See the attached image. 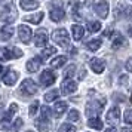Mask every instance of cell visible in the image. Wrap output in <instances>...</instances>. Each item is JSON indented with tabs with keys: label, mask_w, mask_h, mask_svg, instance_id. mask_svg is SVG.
I'll return each mask as SVG.
<instances>
[{
	"label": "cell",
	"mask_w": 132,
	"mask_h": 132,
	"mask_svg": "<svg viewBox=\"0 0 132 132\" xmlns=\"http://www.w3.org/2000/svg\"><path fill=\"white\" fill-rule=\"evenodd\" d=\"M18 34H19V39L22 40L24 43H28L31 40V28L28 25H19L18 27Z\"/></svg>",
	"instance_id": "8"
},
{
	"label": "cell",
	"mask_w": 132,
	"mask_h": 132,
	"mask_svg": "<svg viewBox=\"0 0 132 132\" xmlns=\"http://www.w3.org/2000/svg\"><path fill=\"white\" fill-rule=\"evenodd\" d=\"M58 132H76V128L71 125H68V123H64V125L60 126Z\"/></svg>",
	"instance_id": "29"
},
{
	"label": "cell",
	"mask_w": 132,
	"mask_h": 132,
	"mask_svg": "<svg viewBox=\"0 0 132 132\" xmlns=\"http://www.w3.org/2000/svg\"><path fill=\"white\" fill-rule=\"evenodd\" d=\"M125 9H126V12H128L126 13V16L132 21V7H125Z\"/></svg>",
	"instance_id": "37"
},
{
	"label": "cell",
	"mask_w": 132,
	"mask_h": 132,
	"mask_svg": "<svg viewBox=\"0 0 132 132\" xmlns=\"http://www.w3.org/2000/svg\"><path fill=\"white\" fill-rule=\"evenodd\" d=\"M80 119V114H79L77 110H71L70 113H68V120H71V122H77Z\"/></svg>",
	"instance_id": "30"
},
{
	"label": "cell",
	"mask_w": 132,
	"mask_h": 132,
	"mask_svg": "<svg viewBox=\"0 0 132 132\" xmlns=\"http://www.w3.org/2000/svg\"><path fill=\"white\" fill-rule=\"evenodd\" d=\"M34 42H36V46H39V48L46 46V43H48V33H46L45 30H39L36 33V39H34Z\"/></svg>",
	"instance_id": "11"
},
{
	"label": "cell",
	"mask_w": 132,
	"mask_h": 132,
	"mask_svg": "<svg viewBox=\"0 0 132 132\" xmlns=\"http://www.w3.org/2000/svg\"><path fill=\"white\" fill-rule=\"evenodd\" d=\"M65 62H67V58L61 55V56H56L55 60L51 61V67H52V68H60V67H62Z\"/></svg>",
	"instance_id": "23"
},
{
	"label": "cell",
	"mask_w": 132,
	"mask_h": 132,
	"mask_svg": "<svg viewBox=\"0 0 132 132\" xmlns=\"http://www.w3.org/2000/svg\"><path fill=\"white\" fill-rule=\"evenodd\" d=\"M105 105V100L101 98V101L100 100H96V101H92L90 104H88V107H86V114L88 116H92V114H100L102 111V107Z\"/></svg>",
	"instance_id": "5"
},
{
	"label": "cell",
	"mask_w": 132,
	"mask_h": 132,
	"mask_svg": "<svg viewBox=\"0 0 132 132\" xmlns=\"http://www.w3.org/2000/svg\"><path fill=\"white\" fill-rule=\"evenodd\" d=\"M42 117H45V119H49L51 117V108L48 105L42 107Z\"/></svg>",
	"instance_id": "35"
},
{
	"label": "cell",
	"mask_w": 132,
	"mask_h": 132,
	"mask_svg": "<svg viewBox=\"0 0 132 132\" xmlns=\"http://www.w3.org/2000/svg\"><path fill=\"white\" fill-rule=\"evenodd\" d=\"M74 71H76V65H70V67L65 70V73H64V77H65V79H70L73 74H74Z\"/></svg>",
	"instance_id": "32"
},
{
	"label": "cell",
	"mask_w": 132,
	"mask_h": 132,
	"mask_svg": "<svg viewBox=\"0 0 132 132\" xmlns=\"http://www.w3.org/2000/svg\"><path fill=\"white\" fill-rule=\"evenodd\" d=\"M123 119H125V122L128 125H132V110H126Z\"/></svg>",
	"instance_id": "34"
},
{
	"label": "cell",
	"mask_w": 132,
	"mask_h": 132,
	"mask_svg": "<svg viewBox=\"0 0 132 132\" xmlns=\"http://www.w3.org/2000/svg\"><path fill=\"white\" fill-rule=\"evenodd\" d=\"M2 71H3V68H2V65H0V73H2Z\"/></svg>",
	"instance_id": "44"
},
{
	"label": "cell",
	"mask_w": 132,
	"mask_h": 132,
	"mask_svg": "<svg viewBox=\"0 0 132 132\" xmlns=\"http://www.w3.org/2000/svg\"><path fill=\"white\" fill-rule=\"evenodd\" d=\"M56 52V49L54 48V46H49V48L46 49H43V52H42V56L43 58H49V56H52V55Z\"/></svg>",
	"instance_id": "28"
},
{
	"label": "cell",
	"mask_w": 132,
	"mask_h": 132,
	"mask_svg": "<svg viewBox=\"0 0 132 132\" xmlns=\"http://www.w3.org/2000/svg\"><path fill=\"white\" fill-rule=\"evenodd\" d=\"M22 123H24V122H22V119H16L15 122H13V125L11 126V132H16L19 128L22 126Z\"/></svg>",
	"instance_id": "31"
},
{
	"label": "cell",
	"mask_w": 132,
	"mask_h": 132,
	"mask_svg": "<svg viewBox=\"0 0 132 132\" xmlns=\"http://www.w3.org/2000/svg\"><path fill=\"white\" fill-rule=\"evenodd\" d=\"M105 132H116V129H114V128H108Z\"/></svg>",
	"instance_id": "42"
},
{
	"label": "cell",
	"mask_w": 132,
	"mask_h": 132,
	"mask_svg": "<svg viewBox=\"0 0 132 132\" xmlns=\"http://www.w3.org/2000/svg\"><path fill=\"white\" fill-rule=\"evenodd\" d=\"M52 40H54L55 43H58L60 46H62V48H68V45H70L68 33H67V30H64V28L55 30L54 33H52Z\"/></svg>",
	"instance_id": "2"
},
{
	"label": "cell",
	"mask_w": 132,
	"mask_h": 132,
	"mask_svg": "<svg viewBox=\"0 0 132 132\" xmlns=\"http://www.w3.org/2000/svg\"><path fill=\"white\" fill-rule=\"evenodd\" d=\"M122 132H132V129H129V128H123Z\"/></svg>",
	"instance_id": "41"
},
{
	"label": "cell",
	"mask_w": 132,
	"mask_h": 132,
	"mask_svg": "<svg viewBox=\"0 0 132 132\" xmlns=\"http://www.w3.org/2000/svg\"><path fill=\"white\" fill-rule=\"evenodd\" d=\"M2 80H3V83H5V85H7V86H12V85H15V82L18 80V73L13 71V70H9L7 73H5V74H3Z\"/></svg>",
	"instance_id": "9"
},
{
	"label": "cell",
	"mask_w": 132,
	"mask_h": 132,
	"mask_svg": "<svg viewBox=\"0 0 132 132\" xmlns=\"http://www.w3.org/2000/svg\"><path fill=\"white\" fill-rule=\"evenodd\" d=\"M19 6L24 11H34L36 7H39V2L37 0H21Z\"/></svg>",
	"instance_id": "14"
},
{
	"label": "cell",
	"mask_w": 132,
	"mask_h": 132,
	"mask_svg": "<svg viewBox=\"0 0 132 132\" xmlns=\"http://www.w3.org/2000/svg\"><path fill=\"white\" fill-rule=\"evenodd\" d=\"M71 33H73V39L74 40H80L82 37H83L85 34V28L82 27V25H73L71 27Z\"/></svg>",
	"instance_id": "18"
},
{
	"label": "cell",
	"mask_w": 132,
	"mask_h": 132,
	"mask_svg": "<svg viewBox=\"0 0 132 132\" xmlns=\"http://www.w3.org/2000/svg\"><path fill=\"white\" fill-rule=\"evenodd\" d=\"M62 92L64 94H71V92H74V90L77 89V85H76V82H73V80H70V79H67L65 82L62 83Z\"/></svg>",
	"instance_id": "17"
},
{
	"label": "cell",
	"mask_w": 132,
	"mask_h": 132,
	"mask_svg": "<svg viewBox=\"0 0 132 132\" xmlns=\"http://www.w3.org/2000/svg\"><path fill=\"white\" fill-rule=\"evenodd\" d=\"M120 82H122V83H126V82H128V77H126V76H122V77H120Z\"/></svg>",
	"instance_id": "40"
},
{
	"label": "cell",
	"mask_w": 132,
	"mask_h": 132,
	"mask_svg": "<svg viewBox=\"0 0 132 132\" xmlns=\"http://www.w3.org/2000/svg\"><path fill=\"white\" fill-rule=\"evenodd\" d=\"M116 100L117 101H125V96H122L120 94H116Z\"/></svg>",
	"instance_id": "38"
},
{
	"label": "cell",
	"mask_w": 132,
	"mask_h": 132,
	"mask_svg": "<svg viewBox=\"0 0 132 132\" xmlns=\"http://www.w3.org/2000/svg\"><path fill=\"white\" fill-rule=\"evenodd\" d=\"M89 65H90V68H92V71L102 73L104 68H105V62L102 60H100V58H92V60L89 61Z\"/></svg>",
	"instance_id": "10"
},
{
	"label": "cell",
	"mask_w": 132,
	"mask_h": 132,
	"mask_svg": "<svg viewBox=\"0 0 132 132\" xmlns=\"http://www.w3.org/2000/svg\"><path fill=\"white\" fill-rule=\"evenodd\" d=\"M12 36H13V27L12 25H3L2 30H0V39L6 42V40H9Z\"/></svg>",
	"instance_id": "13"
},
{
	"label": "cell",
	"mask_w": 132,
	"mask_h": 132,
	"mask_svg": "<svg viewBox=\"0 0 132 132\" xmlns=\"http://www.w3.org/2000/svg\"><path fill=\"white\" fill-rule=\"evenodd\" d=\"M15 18H16V11H15L13 3L9 2V0L2 2L0 3V21L11 24Z\"/></svg>",
	"instance_id": "1"
},
{
	"label": "cell",
	"mask_w": 132,
	"mask_h": 132,
	"mask_svg": "<svg viewBox=\"0 0 132 132\" xmlns=\"http://www.w3.org/2000/svg\"><path fill=\"white\" fill-rule=\"evenodd\" d=\"M49 16H51V19H52V21H55V22H60V21H62V19H64V11H62L61 7H54V9L51 11V13H49Z\"/></svg>",
	"instance_id": "16"
},
{
	"label": "cell",
	"mask_w": 132,
	"mask_h": 132,
	"mask_svg": "<svg viewBox=\"0 0 132 132\" xmlns=\"http://www.w3.org/2000/svg\"><path fill=\"white\" fill-rule=\"evenodd\" d=\"M19 90H21V94H22L25 98H28V96H33L34 94H36L37 88H36V85H34V82H33L31 79H25L24 82L21 83Z\"/></svg>",
	"instance_id": "4"
},
{
	"label": "cell",
	"mask_w": 132,
	"mask_h": 132,
	"mask_svg": "<svg viewBox=\"0 0 132 132\" xmlns=\"http://www.w3.org/2000/svg\"><path fill=\"white\" fill-rule=\"evenodd\" d=\"M65 110H67V102H64V101L56 102V104H55V107H54V111H55V116H56V117H60Z\"/></svg>",
	"instance_id": "22"
},
{
	"label": "cell",
	"mask_w": 132,
	"mask_h": 132,
	"mask_svg": "<svg viewBox=\"0 0 132 132\" xmlns=\"http://www.w3.org/2000/svg\"><path fill=\"white\" fill-rule=\"evenodd\" d=\"M120 119V110L117 107H113L107 113V122L108 123H117Z\"/></svg>",
	"instance_id": "12"
},
{
	"label": "cell",
	"mask_w": 132,
	"mask_h": 132,
	"mask_svg": "<svg viewBox=\"0 0 132 132\" xmlns=\"http://www.w3.org/2000/svg\"><path fill=\"white\" fill-rule=\"evenodd\" d=\"M19 56H22V51L18 48H0V61H7Z\"/></svg>",
	"instance_id": "3"
},
{
	"label": "cell",
	"mask_w": 132,
	"mask_h": 132,
	"mask_svg": "<svg viewBox=\"0 0 132 132\" xmlns=\"http://www.w3.org/2000/svg\"><path fill=\"white\" fill-rule=\"evenodd\" d=\"M129 34L132 36V27H129Z\"/></svg>",
	"instance_id": "43"
},
{
	"label": "cell",
	"mask_w": 132,
	"mask_h": 132,
	"mask_svg": "<svg viewBox=\"0 0 132 132\" xmlns=\"http://www.w3.org/2000/svg\"><path fill=\"white\" fill-rule=\"evenodd\" d=\"M95 12L100 18H107L108 15V3L105 0H100L95 5Z\"/></svg>",
	"instance_id": "7"
},
{
	"label": "cell",
	"mask_w": 132,
	"mask_h": 132,
	"mask_svg": "<svg viewBox=\"0 0 132 132\" xmlns=\"http://www.w3.org/2000/svg\"><path fill=\"white\" fill-rule=\"evenodd\" d=\"M111 33H113V31H111V28H108V30H105V31H104V36L107 37V36H110Z\"/></svg>",
	"instance_id": "39"
},
{
	"label": "cell",
	"mask_w": 132,
	"mask_h": 132,
	"mask_svg": "<svg viewBox=\"0 0 132 132\" xmlns=\"http://www.w3.org/2000/svg\"><path fill=\"white\" fill-rule=\"evenodd\" d=\"M88 126H89V128H94L96 131H101L102 128H104L102 122L98 119V117H90V119L88 120Z\"/></svg>",
	"instance_id": "20"
},
{
	"label": "cell",
	"mask_w": 132,
	"mask_h": 132,
	"mask_svg": "<svg viewBox=\"0 0 132 132\" xmlns=\"http://www.w3.org/2000/svg\"><path fill=\"white\" fill-rule=\"evenodd\" d=\"M55 79H56V76H55L51 70H45V71L40 74V83H42L43 86H51V85H54Z\"/></svg>",
	"instance_id": "6"
},
{
	"label": "cell",
	"mask_w": 132,
	"mask_h": 132,
	"mask_svg": "<svg viewBox=\"0 0 132 132\" xmlns=\"http://www.w3.org/2000/svg\"><path fill=\"white\" fill-rule=\"evenodd\" d=\"M131 101H132V98H131Z\"/></svg>",
	"instance_id": "45"
},
{
	"label": "cell",
	"mask_w": 132,
	"mask_h": 132,
	"mask_svg": "<svg viewBox=\"0 0 132 132\" xmlns=\"http://www.w3.org/2000/svg\"><path fill=\"white\" fill-rule=\"evenodd\" d=\"M24 19L27 22H31V24H39L43 19V12H37V13H34V15H28V16H25Z\"/></svg>",
	"instance_id": "21"
},
{
	"label": "cell",
	"mask_w": 132,
	"mask_h": 132,
	"mask_svg": "<svg viewBox=\"0 0 132 132\" xmlns=\"http://www.w3.org/2000/svg\"><path fill=\"white\" fill-rule=\"evenodd\" d=\"M128 43H126V40L123 39L122 36H116L114 37L113 43H111V48L113 49H119V48H123V46H126Z\"/></svg>",
	"instance_id": "24"
},
{
	"label": "cell",
	"mask_w": 132,
	"mask_h": 132,
	"mask_svg": "<svg viewBox=\"0 0 132 132\" xmlns=\"http://www.w3.org/2000/svg\"><path fill=\"white\" fill-rule=\"evenodd\" d=\"M40 64H42V61L40 58H31L30 61H27V70L30 73H36L39 68H40Z\"/></svg>",
	"instance_id": "15"
},
{
	"label": "cell",
	"mask_w": 132,
	"mask_h": 132,
	"mask_svg": "<svg viewBox=\"0 0 132 132\" xmlns=\"http://www.w3.org/2000/svg\"><path fill=\"white\" fill-rule=\"evenodd\" d=\"M125 68L128 70V71H132V58H129V60L126 61V64H125Z\"/></svg>",
	"instance_id": "36"
},
{
	"label": "cell",
	"mask_w": 132,
	"mask_h": 132,
	"mask_svg": "<svg viewBox=\"0 0 132 132\" xmlns=\"http://www.w3.org/2000/svg\"><path fill=\"white\" fill-rule=\"evenodd\" d=\"M58 96H60V90H58V89H52V90H49L48 94L45 95V101H46V102L55 101Z\"/></svg>",
	"instance_id": "25"
},
{
	"label": "cell",
	"mask_w": 132,
	"mask_h": 132,
	"mask_svg": "<svg viewBox=\"0 0 132 132\" xmlns=\"http://www.w3.org/2000/svg\"><path fill=\"white\" fill-rule=\"evenodd\" d=\"M88 30L90 33H96V31L101 30V22L100 21H90L89 24H88Z\"/></svg>",
	"instance_id": "27"
},
{
	"label": "cell",
	"mask_w": 132,
	"mask_h": 132,
	"mask_svg": "<svg viewBox=\"0 0 132 132\" xmlns=\"http://www.w3.org/2000/svg\"><path fill=\"white\" fill-rule=\"evenodd\" d=\"M36 128L39 129V132H48L51 125H49V122L45 119V117H42V119H39L36 122Z\"/></svg>",
	"instance_id": "19"
},
{
	"label": "cell",
	"mask_w": 132,
	"mask_h": 132,
	"mask_svg": "<svg viewBox=\"0 0 132 132\" xmlns=\"http://www.w3.org/2000/svg\"><path fill=\"white\" fill-rule=\"evenodd\" d=\"M37 110H39V101H34V102H33V104L30 105V110H28V114H30V116H34Z\"/></svg>",
	"instance_id": "33"
},
{
	"label": "cell",
	"mask_w": 132,
	"mask_h": 132,
	"mask_svg": "<svg viewBox=\"0 0 132 132\" xmlns=\"http://www.w3.org/2000/svg\"><path fill=\"white\" fill-rule=\"evenodd\" d=\"M86 48L89 49V51H92V52H95V51H98V49L101 48V40H100V39H96V40H90V42H88Z\"/></svg>",
	"instance_id": "26"
}]
</instances>
